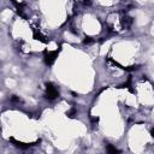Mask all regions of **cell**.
I'll return each mask as SVG.
<instances>
[{
    "mask_svg": "<svg viewBox=\"0 0 154 154\" xmlns=\"http://www.w3.org/2000/svg\"><path fill=\"white\" fill-rule=\"evenodd\" d=\"M45 96L49 101L55 100L57 97H59V90H58V88L53 83H47L46 84V94H45Z\"/></svg>",
    "mask_w": 154,
    "mask_h": 154,
    "instance_id": "cell-1",
    "label": "cell"
},
{
    "mask_svg": "<svg viewBox=\"0 0 154 154\" xmlns=\"http://www.w3.org/2000/svg\"><path fill=\"white\" fill-rule=\"evenodd\" d=\"M57 57H58V52L57 51H48V52L45 53V63L47 65H52L55 61Z\"/></svg>",
    "mask_w": 154,
    "mask_h": 154,
    "instance_id": "cell-2",
    "label": "cell"
},
{
    "mask_svg": "<svg viewBox=\"0 0 154 154\" xmlns=\"http://www.w3.org/2000/svg\"><path fill=\"white\" fill-rule=\"evenodd\" d=\"M10 142H11V143H13V146H14V147H17V148H19V149H28V148H30L31 146H34V143H24V142L17 141V140H16V138H13V137H11V138H10Z\"/></svg>",
    "mask_w": 154,
    "mask_h": 154,
    "instance_id": "cell-3",
    "label": "cell"
},
{
    "mask_svg": "<svg viewBox=\"0 0 154 154\" xmlns=\"http://www.w3.org/2000/svg\"><path fill=\"white\" fill-rule=\"evenodd\" d=\"M106 152H107V154H120V150L116 146H113L111 143L106 144Z\"/></svg>",
    "mask_w": 154,
    "mask_h": 154,
    "instance_id": "cell-4",
    "label": "cell"
},
{
    "mask_svg": "<svg viewBox=\"0 0 154 154\" xmlns=\"http://www.w3.org/2000/svg\"><path fill=\"white\" fill-rule=\"evenodd\" d=\"M10 101H11L12 103H17V105H19V103H23V100H22V99H20L19 96H16V95L11 96Z\"/></svg>",
    "mask_w": 154,
    "mask_h": 154,
    "instance_id": "cell-5",
    "label": "cell"
},
{
    "mask_svg": "<svg viewBox=\"0 0 154 154\" xmlns=\"http://www.w3.org/2000/svg\"><path fill=\"white\" fill-rule=\"evenodd\" d=\"M94 42H95V40H93L91 37H85L83 40V43L84 45H90V43H94Z\"/></svg>",
    "mask_w": 154,
    "mask_h": 154,
    "instance_id": "cell-6",
    "label": "cell"
}]
</instances>
